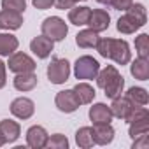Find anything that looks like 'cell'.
<instances>
[{
	"instance_id": "6da1fadb",
	"label": "cell",
	"mask_w": 149,
	"mask_h": 149,
	"mask_svg": "<svg viewBox=\"0 0 149 149\" xmlns=\"http://www.w3.org/2000/svg\"><path fill=\"white\" fill-rule=\"evenodd\" d=\"M97 51L100 53V56L109 58L118 65H126L132 60L130 46L126 40H121V39H98Z\"/></svg>"
},
{
	"instance_id": "7a4b0ae2",
	"label": "cell",
	"mask_w": 149,
	"mask_h": 149,
	"mask_svg": "<svg viewBox=\"0 0 149 149\" xmlns=\"http://www.w3.org/2000/svg\"><path fill=\"white\" fill-rule=\"evenodd\" d=\"M95 79H97L98 88H102L105 91V97L116 98V97H119L123 93L125 79H123V76L118 72V68L114 65H107L104 70H98Z\"/></svg>"
},
{
	"instance_id": "3957f363",
	"label": "cell",
	"mask_w": 149,
	"mask_h": 149,
	"mask_svg": "<svg viewBox=\"0 0 149 149\" xmlns=\"http://www.w3.org/2000/svg\"><path fill=\"white\" fill-rule=\"evenodd\" d=\"M146 21H147L146 7L142 4H132L126 9V14L118 19L116 26H118V32L130 35V33H135L139 28H142L146 25Z\"/></svg>"
},
{
	"instance_id": "277c9868",
	"label": "cell",
	"mask_w": 149,
	"mask_h": 149,
	"mask_svg": "<svg viewBox=\"0 0 149 149\" xmlns=\"http://www.w3.org/2000/svg\"><path fill=\"white\" fill-rule=\"evenodd\" d=\"M126 121L130 123V137L135 139L139 135H144L149 132V111L146 109V105L142 107H133V111L130 112V116L126 118Z\"/></svg>"
},
{
	"instance_id": "5b68a950",
	"label": "cell",
	"mask_w": 149,
	"mask_h": 149,
	"mask_svg": "<svg viewBox=\"0 0 149 149\" xmlns=\"http://www.w3.org/2000/svg\"><path fill=\"white\" fill-rule=\"evenodd\" d=\"M40 30H42V35L49 37L53 42H58V40H63L68 33V26L67 23L58 18V16H51V18H46L40 25Z\"/></svg>"
},
{
	"instance_id": "8992f818",
	"label": "cell",
	"mask_w": 149,
	"mask_h": 149,
	"mask_svg": "<svg viewBox=\"0 0 149 149\" xmlns=\"http://www.w3.org/2000/svg\"><path fill=\"white\" fill-rule=\"evenodd\" d=\"M98 70H100V63L93 56H88V54L77 58L76 63H74V74H76L77 79H84V81L95 79Z\"/></svg>"
},
{
	"instance_id": "52a82bcc",
	"label": "cell",
	"mask_w": 149,
	"mask_h": 149,
	"mask_svg": "<svg viewBox=\"0 0 149 149\" xmlns=\"http://www.w3.org/2000/svg\"><path fill=\"white\" fill-rule=\"evenodd\" d=\"M70 76V63L63 58H51V63L47 65V79L53 84H63L65 81H68Z\"/></svg>"
},
{
	"instance_id": "ba28073f",
	"label": "cell",
	"mask_w": 149,
	"mask_h": 149,
	"mask_svg": "<svg viewBox=\"0 0 149 149\" xmlns=\"http://www.w3.org/2000/svg\"><path fill=\"white\" fill-rule=\"evenodd\" d=\"M7 67L14 74H23V72H33L37 65H35L33 58H30L26 53H13L9 56Z\"/></svg>"
},
{
	"instance_id": "9c48e42d",
	"label": "cell",
	"mask_w": 149,
	"mask_h": 149,
	"mask_svg": "<svg viewBox=\"0 0 149 149\" xmlns=\"http://www.w3.org/2000/svg\"><path fill=\"white\" fill-rule=\"evenodd\" d=\"M54 104L58 107V111L65 112V114H70V112H76L79 109V102L76 98L72 90H65V91H60L54 98Z\"/></svg>"
},
{
	"instance_id": "30bf717a",
	"label": "cell",
	"mask_w": 149,
	"mask_h": 149,
	"mask_svg": "<svg viewBox=\"0 0 149 149\" xmlns=\"http://www.w3.org/2000/svg\"><path fill=\"white\" fill-rule=\"evenodd\" d=\"M11 112H13V116H16L18 119H28V118H32L33 112H35V104H33L30 98H26V97H19V98L13 100V104H11Z\"/></svg>"
},
{
	"instance_id": "8fae6325",
	"label": "cell",
	"mask_w": 149,
	"mask_h": 149,
	"mask_svg": "<svg viewBox=\"0 0 149 149\" xmlns=\"http://www.w3.org/2000/svg\"><path fill=\"white\" fill-rule=\"evenodd\" d=\"M53 47H54V42H53L49 37H46V35H39V37H35V39L30 42L32 53H33L37 58H40V60L47 58V56L51 54Z\"/></svg>"
},
{
	"instance_id": "7c38bea8",
	"label": "cell",
	"mask_w": 149,
	"mask_h": 149,
	"mask_svg": "<svg viewBox=\"0 0 149 149\" xmlns=\"http://www.w3.org/2000/svg\"><path fill=\"white\" fill-rule=\"evenodd\" d=\"M47 137L49 135H47L46 128L35 125V126H30L28 132H26V144L33 149H42V147H46Z\"/></svg>"
},
{
	"instance_id": "4fadbf2b",
	"label": "cell",
	"mask_w": 149,
	"mask_h": 149,
	"mask_svg": "<svg viewBox=\"0 0 149 149\" xmlns=\"http://www.w3.org/2000/svg\"><path fill=\"white\" fill-rule=\"evenodd\" d=\"M133 104L126 98V97H116L112 98V104H111V112H112V118H118V119H125L130 116V112L133 111Z\"/></svg>"
},
{
	"instance_id": "5bb4252c",
	"label": "cell",
	"mask_w": 149,
	"mask_h": 149,
	"mask_svg": "<svg viewBox=\"0 0 149 149\" xmlns=\"http://www.w3.org/2000/svg\"><path fill=\"white\" fill-rule=\"evenodd\" d=\"M109 23H111V16H109L107 11H104V9H95V11H91L90 19H88V25H90V28H91L93 32L100 33V32L107 30V28H109Z\"/></svg>"
},
{
	"instance_id": "9a60e30c",
	"label": "cell",
	"mask_w": 149,
	"mask_h": 149,
	"mask_svg": "<svg viewBox=\"0 0 149 149\" xmlns=\"http://www.w3.org/2000/svg\"><path fill=\"white\" fill-rule=\"evenodd\" d=\"M93 140L98 146H107L114 140V128L111 123H97L93 126Z\"/></svg>"
},
{
	"instance_id": "2e32d148",
	"label": "cell",
	"mask_w": 149,
	"mask_h": 149,
	"mask_svg": "<svg viewBox=\"0 0 149 149\" xmlns=\"http://www.w3.org/2000/svg\"><path fill=\"white\" fill-rule=\"evenodd\" d=\"M23 25V16L21 13L16 11H0V28L2 30H18Z\"/></svg>"
},
{
	"instance_id": "e0dca14e",
	"label": "cell",
	"mask_w": 149,
	"mask_h": 149,
	"mask_svg": "<svg viewBox=\"0 0 149 149\" xmlns=\"http://www.w3.org/2000/svg\"><path fill=\"white\" fill-rule=\"evenodd\" d=\"M19 133H21V128L16 121H13V119H2L0 121V135L6 140V144L16 142Z\"/></svg>"
},
{
	"instance_id": "ac0fdd59",
	"label": "cell",
	"mask_w": 149,
	"mask_h": 149,
	"mask_svg": "<svg viewBox=\"0 0 149 149\" xmlns=\"http://www.w3.org/2000/svg\"><path fill=\"white\" fill-rule=\"evenodd\" d=\"M72 91H74V95H76V98H77V102H79V105H86V104H91L93 102V98H95V90H93V86L91 84H88V83H77L76 86L72 88Z\"/></svg>"
},
{
	"instance_id": "d6986e66",
	"label": "cell",
	"mask_w": 149,
	"mask_h": 149,
	"mask_svg": "<svg viewBox=\"0 0 149 149\" xmlns=\"http://www.w3.org/2000/svg\"><path fill=\"white\" fill-rule=\"evenodd\" d=\"M90 119L93 121V125H97V123H111L112 121L111 107H107L105 104H93V107H90Z\"/></svg>"
},
{
	"instance_id": "ffe728a7",
	"label": "cell",
	"mask_w": 149,
	"mask_h": 149,
	"mask_svg": "<svg viewBox=\"0 0 149 149\" xmlns=\"http://www.w3.org/2000/svg\"><path fill=\"white\" fill-rule=\"evenodd\" d=\"M37 86V76L33 72H23L16 74L14 77V88L18 91H32Z\"/></svg>"
},
{
	"instance_id": "44dd1931",
	"label": "cell",
	"mask_w": 149,
	"mask_h": 149,
	"mask_svg": "<svg viewBox=\"0 0 149 149\" xmlns=\"http://www.w3.org/2000/svg\"><path fill=\"white\" fill-rule=\"evenodd\" d=\"M130 72L132 76L139 81H147L149 79V58H142L139 56L137 60L132 61L130 65Z\"/></svg>"
},
{
	"instance_id": "7402d4cb",
	"label": "cell",
	"mask_w": 149,
	"mask_h": 149,
	"mask_svg": "<svg viewBox=\"0 0 149 149\" xmlns=\"http://www.w3.org/2000/svg\"><path fill=\"white\" fill-rule=\"evenodd\" d=\"M90 14H91V9L86 7V6H77V7H72L68 11V21L76 26H83V25H88V19H90Z\"/></svg>"
},
{
	"instance_id": "603a6c76",
	"label": "cell",
	"mask_w": 149,
	"mask_h": 149,
	"mask_svg": "<svg viewBox=\"0 0 149 149\" xmlns=\"http://www.w3.org/2000/svg\"><path fill=\"white\" fill-rule=\"evenodd\" d=\"M98 33L93 32L91 28L88 30H83L76 35V44L83 49H90V47H97V42H98Z\"/></svg>"
},
{
	"instance_id": "cb8c5ba5",
	"label": "cell",
	"mask_w": 149,
	"mask_h": 149,
	"mask_svg": "<svg viewBox=\"0 0 149 149\" xmlns=\"http://www.w3.org/2000/svg\"><path fill=\"white\" fill-rule=\"evenodd\" d=\"M126 98L135 105V107H142V105H147L149 102V95L144 88L140 86H132L128 91H126Z\"/></svg>"
},
{
	"instance_id": "d4e9b609",
	"label": "cell",
	"mask_w": 149,
	"mask_h": 149,
	"mask_svg": "<svg viewBox=\"0 0 149 149\" xmlns=\"http://www.w3.org/2000/svg\"><path fill=\"white\" fill-rule=\"evenodd\" d=\"M19 42L11 33H0V56H9L18 49Z\"/></svg>"
},
{
	"instance_id": "484cf974",
	"label": "cell",
	"mask_w": 149,
	"mask_h": 149,
	"mask_svg": "<svg viewBox=\"0 0 149 149\" xmlns=\"http://www.w3.org/2000/svg\"><path fill=\"white\" fill-rule=\"evenodd\" d=\"M76 142H77V146L83 147V149L93 147V144H95V140H93V128H90V126L79 128V130L76 132Z\"/></svg>"
},
{
	"instance_id": "4316f807",
	"label": "cell",
	"mask_w": 149,
	"mask_h": 149,
	"mask_svg": "<svg viewBox=\"0 0 149 149\" xmlns=\"http://www.w3.org/2000/svg\"><path fill=\"white\" fill-rule=\"evenodd\" d=\"M135 49H137L139 56L149 58V35L147 33H140L135 39Z\"/></svg>"
},
{
	"instance_id": "83f0119b",
	"label": "cell",
	"mask_w": 149,
	"mask_h": 149,
	"mask_svg": "<svg viewBox=\"0 0 149 149\" xmlns=\"http://www.w3.org/2000/svg\"><path fill=\"white\" fill-rule=\"evenodd\" d=\"M46 147H49V149H67V147H68V140H67L65 135H61V133H54V135L47 137Z\"/></svg>"
},
{
	"instance_id": "f1b7e54d",
	"label": "cell",
	"mask_w": 149,
	"mask_h": 149,
	"mask_svg": "<svg viewBox=\"0 0 149 149\" xmlns=\"http://www.w3.org/2000/svg\"><path fill=\"white\" fill-rule=\"evenodd\" d=\"M2 7L7 11L23 13L26 9V0H2Z\"/></svg>"
},
{
	"instance_id": "f546056e",
	"label": "cell",
	"mask_w": 149,
	"mask_h": 149,
	"mask_svg": "<svg viewBox=\"0 0 149 149\" xmlns=\"http://www.w3.org/2000/svg\"><path fill=\"white\" fill-rule=\"evenodd\" d=\"M132 147H133V149H140V147L147 149V147H149V137H147V133L135 137V139H133V146H132Z\"/></svg>"
},
{
	"instance_id": "4dcf8cb0",
	"label": "cell",
	"mask_w": 149,
	"mask_h": 149,
	"mask_svg": "<svg viewBox=\"0 0 149 149\" xmlns=\"http://www.w3.org/2000/svg\"><path fill=\"white\" fill-rule=\"evenodd\" d=\"M132 4H133V0H112L111 2V6L118 11H126Z\"/></svg>"
},
{
	"instance_id": "1f68e13d",
	"label": "cell",
	"mask_w": 149,
	"mask_h": 149,
	"mask_svg": "<svg viewBox=\"0 0 149 149\" xmlns=\"http://www.w3.org/2000/svg\"><path fill=\"white\" fill-rule=\"evenodd\" d=\"M32 4H33L37 9H40V11H46V9H49L51 6H54V0H32Z\"/></svg>"
},
{
	"instance_id": "d6a6232c",
	"label": "cell",
	"mask_w": 149,
	"mask_h": 149,
	"mask_svg": "<svg viewBox=\"0 0 149 149\" xmlns=\"http://www.w3.org/2000/svg\"><path fill=\"white\" fill-rule=\"evenodd\" d=\"M74 0H54V6L58 7V9H61V11H65V9H72L74 7Z\"/></svg>"
},
{
	"instance_id": "836d02e7",
	"label": "cell",
	"mask_w": 149,
	"mask_h": 149,
	"mask_svg": "<svg viewBox=\"0 0 149 149\" xmlns=\"http://www.w3.org/2000/svg\"><path fill=\"white\" fill-rule=\"evenodd\" d=\"M6 83H7V79H6V63L0 60V90L6 86Z\"/></svg>"
},
{
	"instance_id": "e575fe53",
	"label": "cell",
	"mask_w": 149,
	"mask_h": 149,
	"mask_svg": "<svg viewBox=\"0 0 149 149\" xmlns=\"http://www.w3.org/2000/svg\"><path fill=\"white\" fill-rule=\"evenodd\" d=\"M97 2H98V4H102V6H111L112 0H97Z\"/></svg>"
},
{
	"instance_id": "d590c367",
	"label": "cell",
	"mask_w": 149,
	"mask_h": 149,
	"mask_svg": "<svg viewBox=\"0 0 149 149\" xmlns=\"http://www.w3.org/2000/svg\"><path fill=\"white\" fill-rule=\"evenodd\" d=\"M4 144H6V140H4V139H2V135H0V147H2V146H4Z\"/></svg>"
},
{
	"instance_id": "8d00e7d4",
	"label": "cell",
	"mask_w": 149,
	"mask_h": 149,
	"mask_svg": "<svg viewBox=\"0 0 149 149\" xmlns=\"http://www.w3.org/2000/svg\"><path fill=\"white\" fill-rule=\"evenodd\" d=\"M74 2H86V0H74Z\"/></svg>"
}]
</instances>
